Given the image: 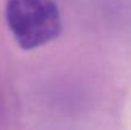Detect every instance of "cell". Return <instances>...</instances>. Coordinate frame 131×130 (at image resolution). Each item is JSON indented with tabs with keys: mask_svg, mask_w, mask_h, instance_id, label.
Here are the masks:
<instances>
[{
	"mask_svg": "<svg viewBox=\"0 0 131 130\" xmlns=\"http://www.w3.org/2000/svg\"><path fill=\"white\" fill-rule=\"evenodd\" d=\"M5 18L24 50L43 46L61 32V17L53 0H5Z\"/></svg>",
	"mask_w": 131,
	"mask_h": 130,
	"instance_id": "obj_1",
	"label": "cell"
}]
</instances>
